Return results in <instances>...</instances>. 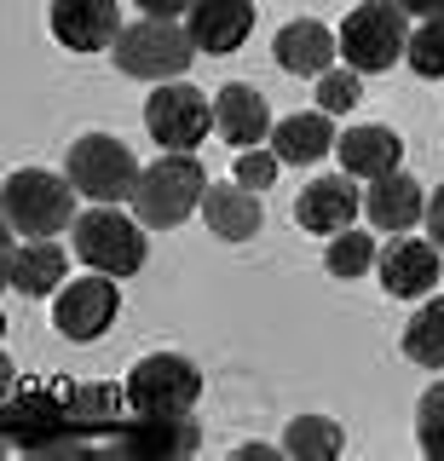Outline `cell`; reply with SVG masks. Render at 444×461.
I'll return each mask as SVG.
<instances>
[{"mask_svg": "<svg viewBox=\"0 0 444 461\" xmlns=\"http://www.w3.org/2000/svg\"><path fill=\"white\" fill-rule=\"evenodd\" d=\"M208 196V173L191 150H168L156 156L150 167H139V185H133V220H145L150 230H174L185 225Z\"/></svg>", "mask_w": 444, "mask_h": 461, "instance_id": "cell-1", "label": "cell"}, {"mask_svg": "<svg viewBox=\"0 0 444 461\" xmlns=\"http://www.w3.org/2000/svg\"><path fill=\"white\" fill-rule=\"evenodd\" d=\"M76 185L59 179V173L47 167H18L6 179V191H0V208H6V230H18V237H59L81 220L76 213Z\"/></svg>", "mask_w": 444, "mask_h": 461, "instance_id": "cell-2", "label": "cell"}, {"mask_svg": "<svg viewBox=\"0 0 444 461\" xmlns=\"http://www.w3.org/2000/svg\"><path fill=\"white\" fill-rule=\"evenodd\" d=\"M145 220H127L116 202H93L76 225H69V242H76V259L87 271H104V277H133L145 266Z\"/></svg>", "mask_w": 444, "mask_h": 461, "instance_id": "cell-3", "label": "cell"}, {"mask_svg": "<svg viewBox=\"0 0 444 461\" xmlns=\"http://www.w3.org/2000/svg\"><path fill=\"white\" fill-rule=\"evenodd\" d=\"M110 52H116V69H122V76L162 86V81H179L185 69H191L196 41H191V29H179L174 18H139V23L122 29V41Z\"/></svg>", "mask_w": 444, "mask_h": 461, "instance_id": "cell-4", "label": "cell"}, {"mask_svg": "<svg viewBox=\"0 0 444 461\" xmlns=\"http://www.w3.org/2000/svg\"><path fill=\"white\" fill-rule=\"evenodd\" d=\"M410 12L398 6V0H364V6L347 12V23H340V52H347V69L358 76H381V69H393L398 58L410 47Z\"/></svg>", "mask_w": 444, "mask_h": 461, "instance_id": "cell-5", "label": "cell"}, {"mask_svg": "<svg viewBox=\"0 0 444 461\" xmlns=\"http://www.w3.org/2000/svg\"><path fill=\"white\" fill-rule=\"evenodd\" d=\"M122 393L133 415H191L196 398H203V369L179 352H150L133 364Z\"/></svg>", "mask_w": 444, "mask_h": 461, "instance_id": "cell-6", "label": "cell"}, {"mask_svg": "<svg viewBox=\"0 0 444 461\" xmlns=\"http://www.w3.org/2000/svg\"><path fill=\"white\" fill-rule=\"evenodd\" d=\"M64 179L87 202H122V196H133V185H139V162H133V150H127L122 139L87 133V139L69 144Z\"/></svg>", "mask_w": 444, "mask_h": 461, "instance_id": "cell-7", "label": "cell"}, {"mask_svg": "<svg viewBox=\"0 0 444 461\" xmlns=\"http://www.w3.org/2000/svg\"><path fill=\"white\" fill-rule=\"evenodd\" d=\"M208 122H213V104L191 81H162L145 98V127L162 150H196L208 139Z\"/></svg>", "mask_w": 444, "mask_h": 461, "instance_id": "cell-8", "label": "cell"}, {"mask_svg": "<svg viewBox=\"0 0 444 461\" xmlns=\"http://www.w3.org/2000/svg\"><path fill=\"white\" fill-rule=\"evenodd\" d=\"M116 312H122L116 277L93 271V277H76L69 288H59V300H52V329H59L64 340H98L116 323Z\"/></svg>", "mask_w": 444, "mask_h": 461, "instance_id": "cell-9", "label": "cell"}, {"mask_svg": "<svg viewBox=\"0 0 444 461\" xmlns=\"http://www.w3.org/2000/svg\"><path fill=\"white\" fill-rule=\"evenodd\" d=\"M47 23H52V41L69 52H104V47H116L122 29H127L116 0H52Z\"/></svg>", "mask_w": 444, "mask_h": 461, "instance_id": "cell-10", "label": "cell"}, {"mask_svg": "<svg viewBox=\"0 0 444 461\" xmlns=\"http://www.w3.org/2000/svg\"><path fill=\"white\" fill-rule=\"evenodd\" d=\"M381 288L393 300H421L439 288V242H415V237H393L381 249Z\"/></svg>", "mask_w": 444, "mask_h": 461, "instance_id": "cell-11", "label": "cell"}, {"mask_svg": "<svg viewBox=\"0 0 444 461\" xmlns=\"http://www.w3.org/2000/svg\"><path fill=\"white\" fill-rule=\"evenodd\" d=\"M185 18H191L185 29H191L196 52L225 58V52H237L242 41H249V29H254V0H196Z\"/></svg>", "mask_w": 444, "mask_h": 461, "instance_id": "cell-12", "label": "cell"}, {"mask_svg": "<svg viewBox=\"0 0 444 461\" xmlns=\"http://www.w3.org/2000/svg\"><path fill=\"white\" fill-rule=\"evenodd\" d=\"M358 213H364V196H358V185H347V173H340V179H312L306 191H300V202H294L300 230H318V237L347 230Z\"/></svg>", "mask_w": 444, "mask_h": 461, "instance_id": "cell-13", "label": "cell"}, {"mask_svg": "<svg viewBox=\"0 0 444 461\" xmlns=\"http://www.w3.org/2000/svg\"><path fill=\"white\" fill-rule=\"evenodd\" d=\"M271 52H277V69H289V76H329L335 52H340V35H329L318 18H294L277 29Z\"/></svg>", "mask_w": 444, "mask_h": 461, "instance_id": "cell-14", "label": "cell"}, {"mask_svg": "<svg viewBox=\"0 0 444 461\" xmlns=\"http://www.w3.org/2000/svg\"><path fill=\"white\" fill-rule=\"evenodd\" d=\"M335 156L352 179H381V173H398V162H404V139L381 122H364L335 139Z\"/></svg>", "mask_w": 444, "mask_h": 461, "instance_id": "cell-15", "label": "cell"}, {"mask_svg": "<svg viewBox=\"0 0 444 461\" xmlns=\"http://www.w3.org/2000/svg\"><path fill=\"white\" fill-rule=\"evenodd\" d=\"M364 213H369V225H376V230H410V225H421L427 220L421 179H410L404 167H398V173H381V179L364 191Z\"/></svg>", "mask_w": 444, "mask_h": 461, "instance_id": "cell-16", "label": "cell"}, {"mask_svg": "<svg viewBox=\"0 0 444 461\" xmlns=\"http://www.w3.org/2000/svg\"><path fill=\"white\" fill-rule=\"evenodd\" d=\"M213 127H220V139L225 144H237V150H254L260 139H271V110H266V98L254 93V86H220V98H213Z\"/></svg>", "mask_w": 444, "mask_h": 461, "instance_id": "cell-17", "label": "cell"}, {"mask_svg": "<svg viewBox=\"0 0 444 461\" xmlns=\"http://www.w3.org/2000/svg\"><path fill=\"white\" fill-rule=\"evenodd\" d=\"M116 444L127 456H162V461H174V456H191L196 444H203V432H196L191 415H133V427L116 432Z\"/></svg>", "mask_w": 444, "mask_h": 461, "instance_id": "cell-18", "label": "cell"}, {"mask_svg": "<svg viewBox=\"0 0 444 461\" xmlns=\"http://www.w3.org/2000/svg\"><path fill=\"white\" fill-rule=\"evenodd\" d=\"M69 259L52 237H30V242H12L6 249V283L18 294H59Z\"/></svg>", "mask_w": 444, "mask_h": 461, "instance_id": "cell-19", "label": "cell"}, {"mask_svg": "<svg viewBox=\"0 0 444 461\" xmlns=\"http://www.w3.org/2000/svg\"><path fill=\"white\" fill-rule=\"evenodd\" d=\"M203 220H208V230L220 242H249L254 230L266 225V208H260V196H254L249 185H208Z\"/></svg>", "mask_w": 444, "mask_h": 461, "instance_id": "cell-20", "label": "cell"}, {"mask_svg": "<svg viewBox=\"0 0 444 461\" xmlns=\"http://www.w3.org/2000/svg\"><path fill=\"white\" fill-rule=\"evenodd\" d=\"M335 127H329V115L323 110H306V115H283L277 127H271V150L283 156V162H294V167H312V162H323L329 150H335Z\"/></svg>", "mask_w": 444, "mask_h": 461, "instance_id": "cell-21", "label": "cell"}, {"mask_svg": "<svg viewBox=\"0 0 444 461\" xmlns=\"http://www.w3.org/2000/svg\"><path fill=\"white\" fill-rule=\"evenodd\" d=\"M340 450H347V432L329 415H294L289 432H283V456H300V461H329Z\"/></svg>", "mask_w": 444, "mask_h": 461, "instance_id": "cell-22", "label": "cell"}, {"mask_svg": "<svg viewBox=\"0 0 444 461\" xmlns=\"http://www.w3.org/2000/svg\"><path fill=\"white\" fill-rule=\"evenodd\" d=\"M404 357L421 369H444V294L421 300V312L404 323Z\"/></svg>", "mask_w": 444, "mask_h": 461, "instance_id": "cell-23", "label": "cell"}, {"mask_svg": "<svg viewBox=\"0 0 444 461\" xmlns=\"http://www.w3.org/2000/svg\"><path fill=\"white\" fill-rule=\"evenodd\" d=\"M376 242H369V230H335V237H329V249H323V266H329V277H364L369 266H376Z\"/></svg>", "mask_w": 444, "mask_h": 461, "instance_id": "cell-24", "label": "cell"}, {"mask_svg": "<svg viewBox=\"0 0 444 461\" xmlns=\"http://www.w3.org/2000/svg\"><path fill=\"white\" fill-rule=\"evenodd\" d=\"M404 64L415 69V76H427V81L444 76V18H421V29H410Z\"/></svg>", "mask_w": 444, "mask_h": 461, "instance_id": "cell-25", "label": "cell"}, {"mask_svg": "<svg viewBox=\"0 0 444 461\" xmlns=\"http://www.w3.org/2000/svg\"><path fill=\"white\" fill-rule=\"evenodd\" d=\"M415 444H421V456L444 461V381H433L415 403Z\"/></svg>", "mask_w": 444, "mask_h": 461, "instance_id": "cell-26", "label": "cell"}, {"mask_svg": "<svg viewBox=\"0 0 444 461\" xmlns=\"http://www.w3.org/2000/svg\"><path fill=\"white\" fill-rule=\"evenodd\" d=\"M358 98H364L358 69H329V76H318V110H323V115H347Z\"/></svg>", "mask_w": 444, "mask_h": 461, "instance_id": "cell-27", "label": "cell"}, {"mask_svg": "<svg viewBox=\"0 0 444 461\" xmlns=\"http://www.w3.org/2000/svg\"><path fill=\"white\" fill-rule=\"evenodd\" d=\"M277 167H283L277 150H260V144H254V150H237V185H254V191H260V185L277 179Z\"/></svg>", "mask_w": 444, "mask_h": 461, "instance_id": "cell-28", "label": "cell"}, {"mask_svg": "<svg viewBox=\"0 0 444 461\" xmlns=\"http://www.w3.org/2000/svg\"><path fill=\"white\" fill-rule=\"evenodd\" d=\"M427 242H439V254H444V185L427 196Z\"/></svg>", "mask_w": 444, "mask_h": 461, "instance_id": "cell-29", "label": "cell"}, {"mask_svg": "<svg viewBox=\"0 0 444 461\" xmlns=\"http://www.w3.org/2000/svg\"><path fill=\"white\" fill-rule=\"evenodd\" d=\"M196 0H139V12L145 18H179V12H191Z\"/></svg>", "mask_w": 444, "mask_h": 461, "instance_id": "cell-30", "label": "cell"}, {"mask_svg": "<svg viewBox=\"0 0 444 461\" xmlns=\"http://www.w3.org/2000/svg\"><path fill=\"white\" fill-rule=\"evenodd\" d=\"M410 18H444V0H398Z\"/></svg>", "mask_w": 444, "mask_h": 461, "instance_id": "cell-31", "label": "cell"}, {"mask_svg": "<svg viewBox=\"0 0 444 461\" xmlns=\"http://www.w3.org/2000/svg\"><path fill=\"white\" fill-rule=\"evenodd\" d=\"M237 461H271L266 444H249V450H237Z\"/></svg>", "mask_w": 444, "mask_h": 461, "instance_id": "cell-32", "label": "cell"}]
</instances>
